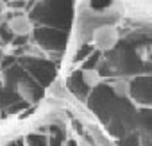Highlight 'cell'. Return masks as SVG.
I'll return each instance as SVG.
<instances>
[{
    "mask_svg": "<svg viewBox=\"0 0 152 146\" xmlns=\"http://www.w3.org/2000/svg\"><path fill=\"white\" fill-rule=\"evenodd\" d=\"M9 30H11L15 36L23 38V36L32 34L34 25H32V22H31V18H29L27 14H16V16H13V18L9 20Z\"/></svg>",
    "mask_w": 152,
    "mask_h": 146,
    "instance_id": "cell-2",
    "label": "cell"
},
{
    "mask_svg": "<svg viewBox=\"0 0 152 146\" xmlns=\"http://www.w3.org/2000/svg\"><path fill=\"white\" fill-rule=\"evenodd\" d=\"M147 55H148V57H152V43L147 46Z\"/></svg>",
    "mask_w": 152,
    "mask_h": 146,
    "instance_id": "cell-6",
    "label": "cell"
},
{
    "mask_svg": "<svg viewBox=\"0 0 152 146\" xmlns=\"http://www.w3.org/2000/svg\"><path fill=\"white\" fill-rule=\"evenodd\" d=\"M120 39V34H118V29L115 25H109V23H102V25H97L91 32V43L95 45L97 50L100 52H109L116 46Z\"/></svg>",
    "mask_w": 152,
    "mask_h": 146,
    "instance_id": "cell-1",
    "label": "cell"
},
{
    "mask_svg": "<svg viewBox=\"0 0 152 146\" xmlns=\"http://www.w3.org/2000/svg\"><path fill=\"white\" fill-rule=\"evenodd\" d=\"M22 146H25V144H22Z\"/></svg>",
    "mask_w": 152,
    "mask_h": 146,
    "instance_id": "cell-9",
    "label": "cell"
},
{
    "mask_svg": "<svg viewBox=\"0 0 152 146\" xmlns=\"http://www.w3.org/2000/svg\"><path fill=\"white\" fill-rule=\"evenodd\" d=\"M111 91L118 98H131V82L125 79H115L111 84Z\"/></svg>",
    "mask_w": 152,
    "mask_h": 146,
    "instance_id": "cell-3",
    "label": "cell"
},
{
    "mask_svg": "<svg viewBox=\"0 0 152 146\" xmlns=\"http://www.w3.org/2000/svg\"><path fill=\"white\" fill-rule=\"evenodd\" d=\"M79 146H88V144H86V142H81V144H79Z\"/></svg>",
    "mask_w": 152,
    "mask_h": 146,
    "instance_id": "cell-7",
    "label": "cell"
},
{
    "mask_svg": "<svg viewBox=\"0 0 152 146\" xmlns=\"http://www.w3.org/2000/svg\"><path fill=\"white\" fill-rule=\"evenodd\" d=\"M150 75H152V66H150Z\"/></svg>",
    "mask_w": 152,
    "mask_h": 146,
    "instance_id": "cell-8",
    "label": "cell"
},
{
    "mask_svg": "<svg viewBox=\"0 0 152 146\" xmlns=\"http://www.w3.org/2000/svg\"><path fill=\"white\" fill-rule=\"evenodd\" d=\"M7 11H9V6L0 0V27L6 25V23H9V20H7V14H9V13H7Z\"/></svg>",
    "mask_w": 152,
    "mask_h": 146,
    "instance_id": "cell-5",
    "label": "cell"
},
{
    "mask_svg": "<svg viewBox=\"0 0 152 146\" xmlns=\"http://www.w3.org/2000/svg\"><path fill=\"white\" fill-rule=\"evenodd\" d=\"M81 77H83L84 86H88V87H97V86L102 82L100 73H99L97 69H93V68H86V69H83Z\"/></svg>",
    "mask_w": 152,
    "mask_h": 146,
    "instance_id": "cell-4",
    "label": "cell"
}]
</instances>
